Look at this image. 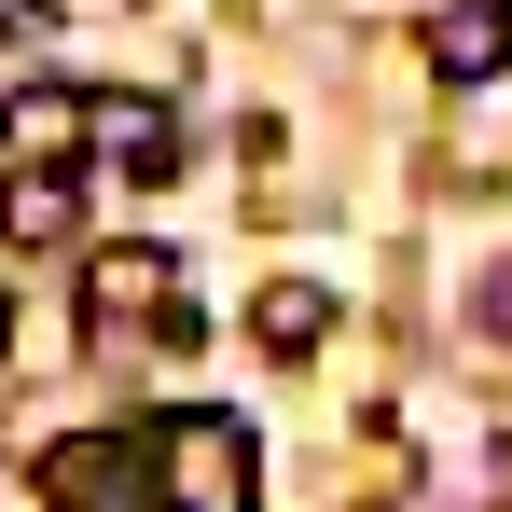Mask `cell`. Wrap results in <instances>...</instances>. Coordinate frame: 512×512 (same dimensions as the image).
<instances>
[{"mask_svg": "<svg viewBox=\"0 0 512 512\" xmlns=\"http://www.w3.org/2000/svg\"><path fill=\"white\" fill-rule=\"evenodd\" d=\"M0 236L14 250H56L70 236V180H0Z\"/></svg>", "mask_w": 512, "mask_h": 512, "instance_id": "obj_8", "label": "cell"}, {"mask_svg": "<svg viewBox=\"0 0 512 512\" xmlns=\"http://www.w3.org/2000/svg\"><path fill=\"white\" fill-rule=\"evenodd\" d=\"M250 333L277 346V360H305V346L333 333V291H319V277H277V291H250Z\"/></svg>", "mask_w": 512, "mask_h": 512, "instance_id": "obj_7", "label": "cell"}, {"mask_svg": "<svg viewBox=\"0 0 512 512\" xmlns=\"http://www.w3.org/2000/svg\"><path fill=\"white\" fill-rule=\"evenodd\" d=\"M84 153H111V167H125V180H153V167H167V153H180V125H167V111H153V97H97Z\"/></svg>", "mask_w": 512, "mask_h": 512, "instance_id": "obj_6", "label": "cell"}, {"mask_svg": "<svg viewBox=\"0 0 512 512\" xmlns=\"http://www.w3.org/2000/svg\"><path fill=\"white\" fill-rule=\"evenodd\" d=\"M42 512H167L153 499V429H70V443H42Z\"/></svg>", "mask_w": 512, "mask_h": 512, "instance_id": "obj_1", "label": "cell"}, {"mask_svg": "<svg viewBox=\"0 0 512 512\" xmlns=\"http://www.w3.org/2000/svg\"><path fill=\"white\" fill-rule=\"evenodd\" d=\"M153 499L167 512H250V429L236 416H153Z\"/></svg>", "mask_w": 512, "mask_h": 512, "instance_id": "obj_2", "label": "cell"}, {"mask_svg": "<svg viewBox=\"0 0 512 512\" xmlns=\"http://www.w3.org/2000/svg\"><path fill=\"white\" fill-rule=\"evenodd\" d=\"M512 70V0H429V84H499Z\"/></svg>", "mask_w": 512, "mask_h": 512, "instance_id": "obj_4", "label": "cell"}, {"mask_svg": "<svg viewBox=\"0 0 512 512\" xmlns=\"http://www.w3.org/2000/svg\"><path fill=\"white\" fill-rule=\"evenodd\" d=\"M14 14H42V0H0V28H14Z\"/></svg>", "mask_w": 512, "mask_h": 512, "instance_id": "obj_9", "label": "cell"}, {"mask_svg": "<svg viewBox=\"0 0 512 512\" xmlns=\"http://www.w3.org/2000/svg\"><path fill=\"white\" fill-rule=\"evenodd\" d=\"M84 125H97L84 84H28V97H0V180H56L70 153H84Z\"/></svg>", "mask_w": 512, "mask_h": 512, "instance_id": "obj_3", "label": "cell"}, {"mask_svg": "<svg viewBox=\"0 0 512 512\" xmlns=\"http://www.w3.org/2000/svg\"><path fill=\"white\" fill-rule=\"evenodd\" d=\"M167 291H180V263L139 250V236H111V250L84 263V319H167Z\"/></svg>", "mask_w": 512, "mask_h": 512, "instance_id": "obj_5", "label": "cell"}]
</instances>
